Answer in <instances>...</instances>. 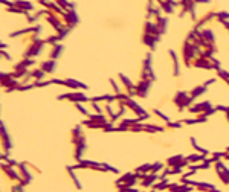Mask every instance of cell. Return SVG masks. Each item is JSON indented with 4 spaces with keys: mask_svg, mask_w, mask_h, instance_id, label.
Listing matches in <instances>:
<instances>
[{
    "mask_svg": "<svg viewBox=\"0 0 229 192\" xmlns=\"http://www.w3.org/2000/svg\"><path fill=\"white\" fill-rule=\"evenodd\" d=\"M173 102L177 105V108H179L180 112H183L185 108H189V107L192 105L194 99L189 96V93H188V92H183V90H180V92H177V93L174 95V99H173Z\"/></svg>",
    "mask_w": 229,
    "mask_h": 192,
    "instance_id": "cell-1",
    "label": "cell"
},
{
    "mask_svg": "<svg viewBox=\"0 0 229 192\" xmlns=\"http://www.w3.org/2000/svg\"><path fill=\"white\" fill-rule=\"evenodd\" d=\"M140 79H150L156 81V75L153 70V63H151V53H147L144 63H142V72H140Z\"/></svg>",
    "mask_w": 229,
    "mask_h": 192,
    "instance_id": "cell-2",
    "label": "cell"
},
{
    "mask_svg": "<svg viewBox=\"0 0 229 192\" xmlns=\"http://www.w3.org/2000/svg\"><path fill=\"white\" fill-rule=\"evenodd\" d=\"M46 44V40H32L31 41V44L28 46V49L25 50V53H23V57L25 58H34V57H37L40 52H41V49H43V46Z\"/></svg>",
    "mask_w": 229,
    "mask_h": 192,
    "instance_id": "cell-3",
    "label": "cell"
},
{
    "mask_svg": "<svg viewBox=\"0 0 229 192\" xmlns=\"http://www.w3.org/2000/svg\"><path fill=\"white\" fill-rule=\"evenodd\" d=\"M57 99L58 101H63V99H67V101H70V102H73V104H81V102H89L90 101V98H87L84 93H81V92H70V93H63V95H58L57 96Z\"/></svg>",
    "mask_w": 229,
    "mask_h": 192,
    "instance_id": "cell-4",
    "label": "cell"
},
{
    "mask_svg": "<svg viewBox=\"0 0 229 192\" xmlns=\"http://www.w3.org/2000/svg\"><path fill=\"white\" fill-rule=\"evenodd\" d=\"M50 84L66 85V87L73 88V90H78V88H81V90H87V88H89L86 84H83V82L77 81V79H72V78H67V79H55V78H53V79H50Z\"/></svg>",
    "mask_w": 229,
    "mask_h": 192,
    "instance_id": "cell-5",
    "label": "cell"
},
{
    "mask_svg": "<svg viewBox=\"0 0 229 192\" xmlns=\"http://www.w3.org/2000/svg\"><path fill=\"white\" fill-rule=\"evenodd\" d=\"M151 84H153V81H150V79H139V82H137L136 87H135L136 96H139V98H147Z\"/></svg>",
    "mask_w": 229,
    "mask_h": 192,
    "instance_id": "cell-6",
    "label": "cell"
},
{
    "mask_svg": "<svg viewBox=\"0 0 229 192\" xmlns=\"http://www.w3.org/2000/svg\"><path fill=\"white\" fill-rule=\"evenodd\" d=\"M211 108H212V104H211L209 101H203V102L192 104V105L188 108V112L192 113V115H203V113H206V112L211 110Z\"/></svg>",
    "mask_w": 229,
    "mask_h": 192,
    "instance_id": "cell-7",
    "label": "cell"
},
{
    "mask_svg": "<svg viewBox=\"0 0 229 192\" xmlns=\"http://www.w3.org/2000/svg\"><path fill=\"white\" fill-rule=\"evenodd\" d=\"M122 104H124V105H125V107H127L128 110H132V112H133V113H135L137 117H139V116L148 115V113H147V112H145V110H144V108H142V107H140L139 104H137L136 101H133L132 98H128V99L122 101Z\"/></svg>",
    "mask_w": 229,
    "mask_h": 192,
    "instance_id": "cell-8",
    "label": "cell"
},
{
    "mask_svg": "<svg viewBox=\"0 0 229 192\" xmlns=\"http://www.w3.org/2000/svg\"><path fill=\"white\" fill-rule=\"evenodd\" d=\"M61 18H63V23H64L67 28H73V26L80 22V18H78V15L75 14L73 9H72V11H64V14L61 15Z\"/></svg>",
    "mask_w": 229,
    "mask_h": 192,
    "instance_id": "cell-9",
    "label": "cell"
},
{
    "mask_svg": "<svg viewBox=\"0 0 229 192\" xmlns=\"http://www.w3.org/2000/svg\"><path fill=\"white\" fill-rule=\"evenodd\" d=\"M118 76H119V79H121V82L124 84V88H125L127 95H128L130 98H132V96H136V93H135V87H136V84H133V82L125 76L124 73H119Z\"/></svg>",
    "mask_w": 229,
    "mask_h": 192,
    "instance_id": "cell-10",
    "label": "cell"
},
{
    "mask_svg": "<svg viewBox=\"0 0 229 192\" xmlns=\"http://www.w3.org/2000/svg\"><path fill=\"white\" fill-rule=\"evenodd\" d=\"M159 41H160V37H156V35H151V34H144L142 35V43L145 46H148L151 50H154L156 43H159Z\"/></svg>",
    "mask_w": 229,
    "mask_h": 192,
    "instance_id": "cell-11",
    "label": "cell"
},
{
    "mask_svg": "<svg viewBox=\"0 0 229 192\" xmlns=\"http://www.w3.org/2000/svg\"><path fill=\"white\" fill-rule=\"evenodd\" d=\"M157 180H159V175H157V174H151V172H150V174H145L144 178L140 180V186H142V188H150V186H153Z\"/></svg>",
    "mask_w": 229,
    "mask_h": 192,
    "instance_id": "cell-12",
    "label": "cell"
},
{
    "mask_svg": "<svg viewBox=\"0 0 229 192\" xmlns=\"http://www.w3.org/2000/svg\"><path fill=\"white\" fill-rule=\"evenodd\" d=\"M170 57H171V60H173V76H179L180 75V64H179V58H177V53L173 50V49H170Z\"/></svg>",
    "mask_w": 229,
    "mask_h": 192,
    "instance_id": "cell-13",
    "label": "cell"
},
{
    "mask_svg": "<svg viewBox=\"0 0 229 192\" xmlns=\"http://www.w3.org/2000/svg\"><path fill=\"white\" fill-rule=\"evenodd\" d=\"M12 5H14L15 8L25 11V12H29V11L34 9V5H32L31 2H26V0H12Z\"/></svg>",
    "mask_w": 229,
    "mask_h": 192,
    "instance_id": "cell-14",
    "label": "cell"
},
{
    "mask_svg": "<svg viewBox=\"0 0 229 192\" xmlns=\"http://www.w3.org/2000/svg\"><path fill=\"white\" fill-rule=\"evenodd\" d=\"M40 69H41L45 73H52V72H55V69H57V63H55V60L43 61V63L40 64Z\"/></svg>",
    "mask_w": 229,
    "mask_h": 192,
    "instance_id": "cell-15",
    "label": "cell"
},
{
    "mask_svg": "<svg viewBox=\"0 0 229 192\" xmlns=\"http://www.w3.org/2000/svg\"><path fill=\"white\" fill-rule=\"evenodd\" d=\"M61 52H63V46H61V44H58V43L52 44L50 52H49V60H57V58L61 55Z\"/></svg>",
    "mask_w": 229,
    "mask_h": 192,
    "instance_id": "cell-16",
    "label": "cell"
},
{
    "mask_svg": "<svg viewBox=\"0 0 229 192\" xmlns=\"http://www.w3.org/2000/svg\"><path fill=\"white\" fill-rule=\"evenodd\" d=\"M206 90H208V87H206L205 84H202V85H197V87H194V88L189 92V96H191L192 99H197L199 96H202L203 93H206Z\"/></svg>",
    "mask_w": 229,
    "mask_h": 192,
    "instance_id": "cell-17",
    "label": "cell"
},
{
    "mask_svg": "<svg viewBox=\"0 0 229 192\" xmlns=\"http://www.w3.org/2000/svg\"><path fill=\"white\" fill-rule=\"evenodd\" d=\"M183 157L182 154H176V155H171V157H168L167 159V165H168V168H173V166H177L180 162H182Z\"/></svg>",
    "mask_w": 229,
    "mask_h": 192,
    "instance_id": "cell-18",
    "label": "cell"
},
{
    "mask_svg": "<svg viewBox=\"0 0 229 192\" xmlns=\"http://www.w3.org/2000/svg\"><path fill=\"white\" fill-rule=\"evenodd\" d=\"M185 159L188 160V163L191 165V163H199V162H205V159H206V155H203V154H189V155H185Z\"/></svg>",
    "mask_w": 229,
    "mask_h": 192,
    "instance_id": "cell-19",
    "label": "cell"
},
{
    "mask_svg": "<svg viewBox=\"0 0 229 192\" xmlns=\"http://www.w3.org/2000/svg\"><path fill=\"white\" fill-rule=\"evenodd\" d=\"M156 25L159 28V31L162 32V35L167 32V25H168V18L167 17H157L156 18Z\"/></svg>",
    "mask_w": 229,
    "mask_h": 192,
    "instance_id": "cell-20",
    "label": "cell"
},
{
    "mask_svg": "<svg viewBox=\"0 0 229 192\" xmlns=\"http://www.w3.org/2000/svg\"><path fill=\"white\" fill-rule=\"evenodd\" d=\"M170 185H171V183H168V180L164 178V180L156 182V183L153 185V189H154V191H165V189H170Z\"/></svg>",
    "mask_w": 229,
    "mask_h": 192,
    "instance_id": "cell-21",
    "label": "cell"
},
{
    "mask_svg": "<svg viewBox=\"0 0 229 192\" xmlns=\"http://www.w3.org/2000/svg\"><path fill=\"white\" fill-rule=\"evenodd\" d=\"M26 78H34L35 81H41V79L45 78V72H43L41 69H35V70L28 72V76Z\"/></svg>",
    "mask_w": 229,
    "mask_h": 192,
    "instance_id": "cell-22",
    "label": "cell"
},
{
    "mask_svg": "<svg viewBox=\"0 0 229 192\" xmlns=\"http://www.w3.org/2000/svg\"><path fill=\"white\" fill-rule=\"evenodd\" d=\"M189 142H191V145H192V148L197 151L199 154H203V155H208L209 154V151L208 150H205V148H202L199 143H197V140L194 139V137H189Z\"/></svg>",
    "mask_w": 229,
    "mask_h": 192,
    "instance_id": "cell-23",
    "label": "cell"
},
{
    "mask_svg": "<svg viewBox=\"0 0 229 192\" xmlns=\"http://www.w3.org/2000/svg\"><path fill=\"white\" fill-rule=\"evenodd\" d=\"M67 172H69V175H70V178L73 180V183H75V188H77V189H81L83 186H81V183H80V180H78V177H77V174L73 172V168H72V166H67Z\"/></svg>",
    "mask_w": 229,
    "mask_h": 192,
    "instance_id": "cell-24",
    "label": "cell"
},
{
    "mask_svg": "<svg viewBox=\"0 0 229 192\" xmlns=\"http://www.w3.org/2000/svg\"><path fill=\"white\" fill-rule=\"evenodd\" d=\"M194 189L192 186H188V185H177L176 188L170 189V192H191Z\"/></svg>",
    "mask_w": 229,
    "mask_h": 192,
    "instance_id": "cell-25",
    "label": "cell"
},
{
    "mask_svg": "<svg viewBox=\"0 0 229 192\" xmlns=\"http://www.w3.org/2000/svg\"><path fill=\"white\" fill-rule=\"evenodd\" d=\"M150 171H151V163H145V165L136 168L135 172H137V174H150Z\"/></svg>",
    "mask_w": 229,
    "mask_h": 192,
    "instance_id": "cell-26",
    "label": "cell"
},
{
    "mask_svg": "<svg viewBox=\"0 0 229 192\" xmlns=\"http://www.w3.org/2000/svg\"><path fill=\"white\" fill-rule=\"evenodd\" d=\"M164 169V163H160V162H156V163H151V174H157V172H160Z\"/></svg>",
    "mask_w": 229,
    "mask_h": 192,
    "instance_id": "cell-27",
    "label": "cell"
},
{
    "mask_svg": "<svg viewBox=\"0 0 229 192\" xmlns=\"http://www.w3.org/2000/svg\"><path fill=\"white\" fill-rule=\"evenodd\" d=\"M153 115H156L157 117H160V119L165 120V122H170V117H168L167 115H164V113H162L160 110H157V108H153Z\"/></svg>",
    "mask_w": 229,
    "mask_h": 192,
    "instance_id": "cell-28",
    "label": "cell"
},
{
    "mask_svg": "<svg viewBox=\"0 0 229 192\" xmlns=\"http://www.w3.org/2000/svg\"><path fill=\"white\" fill-rule=\"evenodd\" d=\"M75 108H77V110H78L81 115L86 116V117H89V115H90V113H89V112H87V110H86V108H84V107L80 104V102H78V104H75Z\"/></svg>",
    "mask_w": 229,
    "mask_h": 192,
    "instance_id": "cell-29",
    "label": "cell"
},
{
    "mask_svg": "<svg viewBox=\"0 0 229 192\" xmlns=\"http://www.w3.org/2000/svg\"><path fill=\"white\" fill-rule=\"evenodd\" d=\"M118 192H140L136 188H130V186H121L118 188Z\"/></svg>",
    "mask_w": 229,
    "mask_h": 192,
    "instance_id": "cell-30",
    "label": "cell"
},
{
    "mask_svg": "<svg viewBox=\"0 0 229 192\" xmlns=\"http://www.w3.org/2000/svg\"><path fill=\"white\" fill-rule=\"evenodd\" d=\"M167 127L168 128H180L182 127V120L180 122H171L170 120V122H167Z\"/></svg>",
    "mask_w": 229,
    "mask_h": 192,
    "instance_id": "cell-31",
    "label": "cell"
},
{
    "mask_svg": "<svg viewBox=\"0 0 229 192\" xmlns=\"http://www.w3.org/2000/svg\"><path fill=\"white\" fill-rule=\"evenodd\" d=\"M90 105H92V108L95 110V113H98V115H102V108L98 105V102H90Z\"/></svg>",
    "mask_w": 229,
    "mask_h": 192,
    "instance_id": "cell-32",
    "label": "cell"
},
{
    "mask_svg": "<svg viewBox=\"0 0 229 192\" xmlns=\"http://www.w3.org/2000/svg\"><path fill=\"white\" fill-rule=\"evenodd\" d=\"M110 84H112V87H113V90H115V95H116V93H122V92H121V88H119V85L116 84V81H115V79H110Z\"/></svg>",
    "mask_w": 229,
    "mask_h": 192,
    "instance_id": "cell-33",
    "label": "cell"
},
{
    "mask_svg": "<svg viewBox=\"0 0 229 192\" xmlns=\"http://www.w3.org/2000/svg\"><path fill=\"white\" fill-rule=\"evenodd\" d=\"M211 84H215V78H211V79H208V81L205 82V85H206V87H209Z\"/></svg>",
    "mask_w": 229,
    "mask_h": 192,
    "instance_id": "cell-34",
    "label": "cell"
},
{
    "mask_svg": "<svg viewBox=\"0 0 229 192\" xmlns=\"http://www.w3.org/2000/svg\"><path fill=\"white\" fill-rule=\"evenodd\" d=\"M195 3H209L211 0H194Z\"/></svg>",
    "mask_w": 229,
    "mask_h": 192,
    "instance_id": "cell-35",
    "label": "cell"
},
{
    "mask_svg": "<svg viewBox=\"0 0 229 192\" xmlns=\"http://www.w3.org/2000/svg\"><path fill=\"white\" fill-rule=\"evenodd\" d=\"M5 47H6V44H5V43H2V41H0V50H2V49H5Z\"/></svg>",
    "mask_w": 229,
    "mask_h": 192,
    "instance_id": "cell-36",
    "label": "cell"
},
{
    "mask_svg": "<svg viewBox=\"0 0 229 192\" xmlns=\"http://www.w3.org/2000/svg\"><path fill=\"white\" fill-rule=\"evenodd\" d=\"M226 153H229V147H228V148H226Z\"/></svg>",
    "mask_w": 229,
    "mask_h": 192,
    "instance_id": "cell-37",
    "label": "cell"
},
{
    "mask_svg": "<svg viewBox=\"0 0 229 192\" xmlns=\"http://www.w3.org/2000/svg\"><path fill=\"white\" fill-rule=\"evenodd\" d=\"M150 192H156V191H154V189H151V191H150Z\"/></svg>",
    "mask_w": 229,
    "mask_h": 192,
    "instance_id": "cell-38",
    "label": "cell"
},
{
    "mask_svg": "<svg viewBox=\"0 0 229 192\" xmlns=\"http://www.w3.org/2000/svg\"><path fill=\"white\" fill-rule=\"evenodd\" d=\"M212 192H220V191H219V189H217V191H212Z\"/></svg>",
    "mask_w": 229,
    "mask_h": 192,
    "instance_id": "cell-39",
    "label": "cell"
},
{
    "mask_svg": "<svg viewBox=\"0 0 229 192\" xmlns=\"http://www.w3.org/2000/svg\"><path fill=\"white\" fill-rule=\"evenodd\" d=\"M144 192H145V191H144Z\"/></svg>",
    "mask_w": 229,
    "mask_h": 192,
    "instance_id": "cell-40",
    "label": "cell"
}]
</instances>
